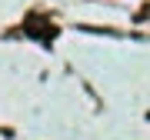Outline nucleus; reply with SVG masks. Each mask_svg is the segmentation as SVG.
I'll return each instance as SVG.
<instances>
[{
    "label": "nucleus",
    "mask_w": 150,
    "mask_h": 140,
    "mask_svg": "<svg viewBox=\"0 0 150 140\" xmlns=\"http://www.w3.org/2000/svg\"><path fill=\"white\" fill-rule=\"evenodd\" d=\"M147 13H150V10H147Z\"/></svg>",
    "instance_id": "nucleus-2"
},
{
    "label": "nucleus",
    "mask_w": 150,
    "mask_h": 140,
    "mask_svg": "<svg viewBox=\"0 0 150 140\" xmlns=\"http://www.w3.org/2000/svg\"><path fill=\"white\" fill-rule=\"evenodd\" d=\"M23 30H27V33H33V37H40V40H54L57 37V30H54V23H50V20H40V17H33V20H27V23H23Z\"/></svg>",
    "instance_id": "nucleus-1"
}]
</instances>
